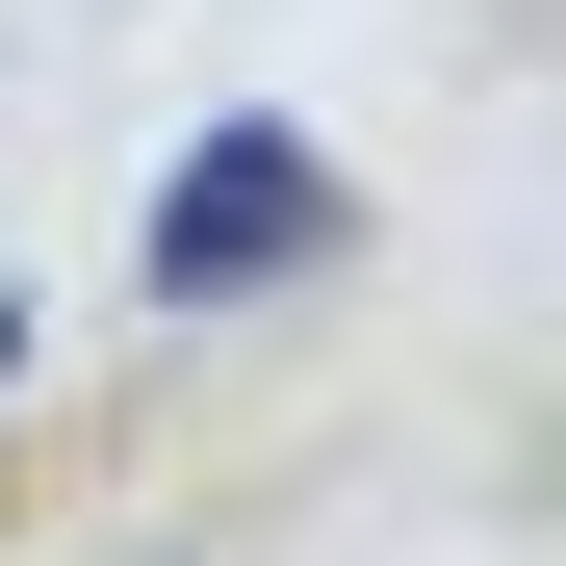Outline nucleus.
Wrapping results in <instances>:
<instances>
[{
    "label": "nucleus",
    "instance_id": "f257e3e1",
    "mask_svg": "<svg viewBox=\"0 0 566 566\" xmlns=\"http://www.w3.org/2000/svg\"><path fill=\"white\" fill-rule=\"evenodd\" d=\"M283 232H310V155H283V129H232L207 180H155V283H232V258H283Z\"/></svg>",
    "mask_w": 566,
    "mask_h": 566
}]
</instances>
